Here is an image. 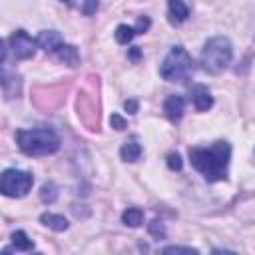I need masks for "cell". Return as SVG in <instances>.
Returning <instances> with one entry per match:
<instances>
[{
  "instance_id": "ffe728a7",
  "label": "cell",
  "mask_w": 255,
  "mask_h": 255,
  "mask_svg": "<svg viewBox=\"0 0 255 255\" xmlns=\"http://www.w3.org/2000/svg\"><path fill=\"white\" fill-rule=\"evenodd\" d=\"M110 126H112L114 129L122 131V129H126V128H128V122H126L120 114H112V116H110Z\"/></svg>"
},
{
  "instance_id": "e0dca14e",
  "label": "cell",
  "mask_w": 255,
  "mask_h": 255,
  "mask_svg": "<svg viewBox=\"0 0 255 255\" xmlns=\"http://www.w3.org/2000/svg\"><path fill=\"white\" fill-rule=\"evenodd\" d=\"M133 36H135V32L128 24H120L116 28V40H118V44H129L133 40Z\"/></svg>"
},
{
  "instance_id": "30bf717a",
  "label": "cell",
  "mask_w": 255,
  "mask_h": 255,
  "mask_svg": "<svg viewBox=\"0 0 255 255\" xmlns=\"http://www.w3.org/2000/svg\"><path fill=\"white\" fill-rule=\"evenodd\" d=\"M0 86H2V90L8 98H18L20 92H22L20 76L14 74V72H2L0 74Z\"/></svg>"
},
{
  "instance_id": "d6986e66",
  "label": "cell",
  "mask_w": 255,
  "mask_h": 255,
  "mask_svg": "<svg viewBox=\"0 0 255 255\" xmlns=\"http://www.w3.org/2000/svg\"><path fill=\"white\" fill-rule=\"evenodd\" d=\"M181 165H183V161H181V155H179L177 151L167 153V167H169V169L179 171V169H181Z\"/></svg>"
},
{
  "instance_id": "2e32d148",
  "label": "cell",
  "mask_w": 255,
  "mask_h": 255,
  "mask_svg": "<svg viewBox=\"0 0 255 255\" xmlns=\"http://www.w3.org/2000/svg\"><path fill=\"white\" fill-rule=\"evenodd\" d=\"M12 245L18 251H30V249H34L32 239H28V235L24 231H14L12 233Z\"/></svg>"
},
{
  "instance_id": "ba28073f",
  "label": "cell",
  "mask_w": 255,
  "mask_h": 255,
  "mask_svg": "<svg viewBox=\"0 0 255 255\" xmlns=\"http://www.w3.org/2000/svg\"><path fill=\"white\" fill-rule=\"evenodd\" d=\"M189 94H191V102H193V106H195L197 112H207L213 106V98H211V94H209V90L205 86L195 84L189 90Z\"/></svg>"
},
{
  "instance_id": "4fadbf2b",
  "label": "cell",
  "mask_w": 255,
  "mask_h": 255,
  "mask_svg": "<svg viewBox=\"0 0 255 255\" xmlns=\"http://www.w3.org/2000/svg\"><path fill=\"white\" fill-rule=\"evenodd\" d=\"M40 221H42L46 227H50L52 231H66L68 225H70L64 215H56V213H42V215H40Z\"/></svg>"
},
{
  "instance_id": "7a4b0ae2",
  "label": "cell",
  "mask_w": 255,
  "mask_h": 255,
  "mask_svg": "<svg viewBox=\"0 0 255 255\" xmlns=\"http://www.w3.org/2000/svg\"><path fill=\"white\" fill-rule=\"evenodd\" d=\"M16 143L26 155H50L60 149V137L50 128H34V129H18Z\"/></svg>"
},
{
  "instance_id": "277c9868",
  "label": "cell",
  "mask_w": 255,
  "mask_h": 255,
  "mask_svg": "<svg viewBox=\"0 0 255 255\" xmlns=\"http://www.w3.org/2000/svg\"><path fill=\"white\" fill-rule=\"evenodd\" d=\"M159 74L167 82H185L193 74V60L183 46H173L165 56Z\"/></svg>"
},
{
  "instance_id": "5b68a950",
  "label": "cell",
  "mask_w": 255,
  "mask_h": 255,
  "mask_svg": "<svg viewBox=\"0 0 255 255\" xmlns=\"http://www.w3.org/2000/svg\"><path fill=\"white\" fill-rule=\"evenodd\" d=\"M34 177L24 169H4L0 173V193L6 197H24L32 189Z\"/></svg>"
},
{
  "instance_id": "6da1fadb",
  "label": "cell",
  "mask_w": 255,
  "mask_h": 255,
  "mask_svg": "<svg viewBox=\"0 0 255 255\" xmlns=\"http://www.w3.org/2000/svg\"><path fill=\"white\" fill-rule=\"evenodd\" d=\"M229 157H231V147L227 141H215L211 147H191L189 149L191 165L209 183L227 179Z\"/></svg>"
},
{
  "instance_id": "83f0119b",
  "label": "cell",
  "mask_w": 255,
  "mask_h": 255,
  "mask_svg": "<svg viewBox=\"0 0 255 255\" xmlns=\"http://www.w3.org/2000/svg\"><path fill=\"white\" fill-rule=\"evenodd\" d=\"M62 2H66V4H70V6H72V4H74V2H72V0H62Z\"/></svg>"
},
{
  "instance_id": "4316f807",
  "label": "cell",
  "mask_w": 255,
  "mask_h": 255,
  "mask_svg": "<svg viewBox=\"0 0 255 255\" xmlns=\"http://www.w3.org/2000/svg\"><path fill=\"white\" fill-rule=\"evenodd\" d=\"M4 58H6V48H4V44H2V40H0V64L4 62Z\"/></svg>"
},
{
  "instance_id": "52a82bcc",
  "label": "cell",
  "mask_w": 255,
  "mask_h": 255,
  "mask_svg": "<svg viewBox=\"0 0 255 255\" xmlns=\"http://www.w3.org/2000/svg\"><path fill=\"white\" fill-rule=\"evenodd\" d=\"M183 110H185V100H183L181 96L171 94V96L165 98V102H163V112H165V116H167L169 122H179L181 116H183Z\"/></svg>"
},
{
  "instance_id": "7402d4cb",
  "label": "cell",
  "mask_w": 255,
  "mask_h": 255,
  "mask_svg": "<svg viewBox=\"0 0 255 255\" xmlns=\"http://www.w3.org/2000/svg\"><path fill=\"white\" fill-rule=\"evenodd\" d=\"M96 10H98V0H84V4H82V12H84L86 16H92Z\"/></svg>"
},
{
  "instance_id": "603a6c76",
  "label": "cell",
  "mask_w": 255,
  "mask_h": 255,
  "mask_svg": "<svg viewBox=\"0 0 255 255\" xmlns=\"http://www.w3.org/2000/svg\"><path fill=\"white\" fill-rule=\"evenodd\" d=\"M149 233H153L155 237H163V235H165V231H163V225H161L157 219H153V221L149 223Z\"/></svg>"
},
{
  "instance_id": "7c38bea8",
  "label": "cell",
  "mask_w": 255,
  "mask_h": 255,
  "mask_svg": "<svg viewBox=\"0 0 255 255\" xmlns=\"http://www.w3.org/2000/svg\"><path fill=\"white\" fill-rule=\"evenodd\" d=\"M54 54H56V58H58L60 62H64V64H68V66H72V68H76V66L80 64V54H78L76 46H72V44L62 42V44L54 50Z\"/></svg>"
},
{
  "instance_id": "44dd1931",
  "label": "cell",
  "mask_w": 255,
  "mask_h": 255,
  "mask_svg": "<svg viewBox=\"0 0 255 255\" xmlns=\"http://www.w3.org/2000/svg\"><path fill=\"white\" fill-rule=\"evenodd\" d=\"M161 253H189V255H195L197 249H191V247H179V245H169V247H163Z\"/></svg>"
},
{
  "instance_id": "5bb4252c",
  "label": "cell",
  "mask_w": 255,
  "mask_h": 255,
  "mask_svg": "<svg viewBox=\"0 0 255 255\" xmlns=\"http://www.w3.org/2000/svg\"><path fill=\"white\" fill-rule=\"evenodd\" d=\"M120 155H122L124 161H137L139 155H141V145H139L135 139H129V141H126V143L122 145Z\"/></svg>"
},
{
  "instance_id": "d4e9b609",
  "label": "cell",
  "mask_w": 255,
  "mask_h": 255,
  "mask_svg": "<svg viewBox=\"0 0 255 255\" xmlns=\"http://www.w3.org/2000/svg\"><path fill=\"white\" fill-rule=\"evenodd\" d=\"M124 108H126L129 114H135V112H137V102H135V100H126V102H124Z\"/></svg>"
},
{
  "instance_id": "8fae6325",
  "label": "cell",
  "mask_w": 255,
  "mask_h": 255,
  "mask_svg": "<svg viewBox=\"0 0 255 255\" xmlns=\"http://www.w3.org/2000/svg\"><path fill=\"white\" fill-rule=\"evenodd\" d=\"M62 42H64V40H62V36H60L56 30H44V32H40L38 38H36V46H40L44 52H50V54H54V50H56Z\"/></svg>"
},
{
  "instance_id": "484cf974",
  "label": "cell",
  "mask_w": 255,
  "mask_h": 255,
  "mask_svg": "<svg viewBox=\"0 0 255 255\" xmlns=\"http://www.w3.org/2000/svg\"><path fill=\"white\" fill-rule=\"evenodd\" d=\"M139 56H141V52H139V46H133V48L129 50V58H131L133 62H137V60H139Z\"/></svg>"
},
{
  "instance_id": "ac0fdd59",
  "label": "cell",
  "mask_w": 255,
  "mask_h": 255,
  "mask_svg": "<svg viewBox=\"0 0 255 255\" xmlns=\"http://www.w3.org/2000/svg\"><path fill=\"white\" fill-rule=\"evenodd\" d=\"M56 197H58V187H56V183H54V181L44 183L42 189H40V199H42L44 203H54Z\"/></svg>"
},
{
  "instance_id": "9a60e30c",
  "label": "cell",
  "mask_w": 255,
  "mask_h": 255,
  "mask_svg": "<svg viewBox=\"0 0 255 255\" xmlns=\"http://www.w3.org/2000/svg\"><path fill=\"white\" fill-rule=\"evenodd\" d=\"M122 221L128 225V227H139L141 221H143V211L139 207H128L124 213H122Z\"/></svg>"
},
{
  "instance_id": "3957f363",
  "label": "cell",
  "mask_w": 255,
  "mask_h": 255,
  "mask_svg": "<svg viewBox=\"0 0 255 255\" xmlns=\"http://www.w3.org/2000/svg\"><path fill=\"white\" fill-rule=\"evenodd\" d=\"M231 56H233L231 42L225 36H215V38L205 42V46L201 50V56H199V62H201L205 72L219 74L229 66Z\"/></svg>"
},
{
  "instance_id": "9c48e42d",
  "label": "cell",
  "mask_w": 255,
  "mask_h": 255,
  "mask_svg": "<svg viewBox=\"0 0 255 255\" xmlns=\"http://www.w3.org/2000/svg\"><path fill=\"white\" fill-rule=\"evenodd\" d=\"M189 18V8L185 6L183 0H167V20L173 26L183 24Z\"/></svg>"
},
{
  "instance_id": "8992f818",
  "label": "cell",
  "mask_w": 255,
  "mask_h": 255,
  "mask_svg": "<svg viewBox=\"0 0 255 255\" xmlns=\"http://www.w3.org/2000/svg\"><path fill=\"white\" fill-rule=\"evenodd\" d=\"M10 48H12V56L16 60H28L36 54V42L28 36L26 30H16L10 36Z\"/></svg>"
},
{
  "instance_id": "cb8c5ba5",
  "label": "cell",
  "mask_w": 255,
  "mask_h": 255,
  "mask_svg": "<svg viewBox=\"0 0 255 255\" xmlns=\"http://www.w3.org/2000/svg\"><path fill=\"white\" fill-rule=\"evenodd\" d=\"M147 28H149V18H147V16H143V18H139V20H137V24H135L133 32H135V34H143Z\"/></svg>"
}]
</instances>
